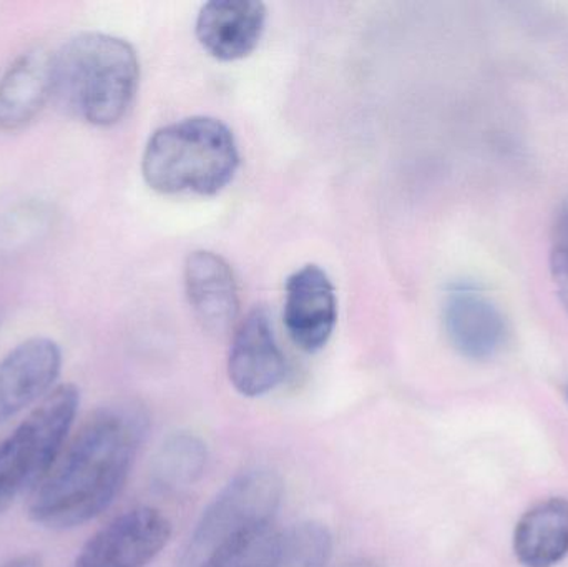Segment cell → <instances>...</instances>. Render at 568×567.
Segmentation results:
<instances>
[{
  "mask_svg": "<svg viewBox=\"0 0 568 567\" xmlns=\"http://www.w3.org/2000/svg\"><path fill=\"white\" fill-rule=\"evenodd\" d=\"M75 385H60L0 443V502L9 506L20 493L37 488L62 455L79 412Z\"/></svg>",
  "mask_w": 568,
  "mask_h": 567,
  "instance_id": "obj_4",
  "label": "cell"
},
{
  "mask_svg": "<svg viewBox=\"0 0 568 567\" xmlns=\"http://www.w3.org/2000/svg\"><path fill=\"white\" fill-rule=\"evenodd\" d=\"M229 376L236 392L248 398L273 392L286 376V358L265 308L252 310L236 328Z\"/></svg>",
  "mask_w": 568,
  "mask_h": 567,
  "instance_id": "obj_7",
  "label": "cell"
},
{
  "mask_svg": "<svg viewBox=\"0 0 568 567\" xmlns=\"http://www.w3.org/2000/svg\"><path fill=\"white\" fill-rule=\"evenodd\" d=\"M185 288L200 325L225 335L240 313L239 285L232 266L213 252H193L185 263Z\"/></svg>",
  "mask_w": 568,
  "mask_h": 567,
  "instance_id": "obj_11",
  "label": "cell"
},
{
  "mask_svg": "<svg viewBox=\"0 0 568 567\" xmlns=\"http://www.w3.org/2000/svg\"><path fill=\"white\" fill-rule=\"evenodd\" d=\"M514 553L524 567H554L568 555V499L537 503L517 523Z\"/></svg>",
  "mask_w": 568,
  "mask_h": 567,
  "instance_id": "obj_14",
  "label": "cell"
},
{
  "mask_svg": "<svg viewBox=\"0 0 568 567\" xmlns=\"http://www.w3.org/2000/svg\"><path fill=\"white\" fill-rule=\"evenodd\" d=\"M139 83V55L120 37L83 32L53 52V97L89 125L119 123L129 113Z\"/></svg>",
  "mask_w": 568,
  "mask_h": 567,
  "instance_id": "obj_2",
  "label": "cell"
},
{
  "mask_svg": "<svg viewBox=\"0 0 568 567\" xmlns=\"http://www.w3.org/2000/svg\"><path fill=\"white\" fill-rule=\"evenodd\" d=\"M209 465L205 443L192 433H175L160 446L152 466V482L165 495H176L202 479Z\"/></svg>",
  "mask_w": 568,
  "mask_h": 567,
  "instance_id": "obj_15",
  "label": "cell"
},
{
  "mask_svg": "<svg viewBox=\"0 0 568 567\" xmlns=\"http://www.w3.org/2000/svg\"><path fill=\"white\" fill-rule=\"evenodd\" d=\"M566 398H567V402H568V385H567V388H566Z\"/></svg>",
  "mask_w": 568,
  "mask_h": 567,
  "instance_id": "obj_21",
  "label": "cell"
},
{
  "mask_svg": "<svg viewBox=\"0 0 568 567\" xmlns=\"http://www.w3.org/2000/svg\"><path fill=\"white\" fill-rule=\"evenodd\" d=\"M444 328L456 352L474 362L493 360L507 342L503 312L483 293L467 286L447 295Z\"/></svg>",
  "mask_w": 568,
  "mask_h": 567,
  "instance_id": "obj_10",
  "label": "cell"
},
{
  "mask_svg": "<svg viewBox=\"0 0 568 567\" xmlns=\"http://www.w3.org/2000/svg\"><path fill=\"white\" fill-rule=\"evenodd\" d=\"M552 273L560 295L568 305V205L559 213L554 229Z\"/></svg>",
  "mask_w": 568,
  "mask_h": 567,
  "instance_id": "obj_18",
  "label": "cell"
},
{
  "mask_svg": "<svg viewBox=\"0 0 568 567\" xmlns=\"http://www.w3.org/2000/svg\"><path fill=\"white\" fill-rule=\"evenodd\" d=\"M146 432L149 416L140 406L93 413L33 489L30 519L43 528L72 529L102 515L122 492Z\"/></svg>",
  "mask_w": 568,
  "mask_h": 567,
  "instance_id": "obj_1",
  "label": "cell"
},
{
  "mask_svg": "<svg viewBox=\"0 0 568 567\" xmlns=\"http://www.w3.org/2000/svg\"><path fill=\"white\" fill-rule=\"evenodd\" d=\"M53 97V52L36 47L0 77V132L26 129Z\"/></svg>",
  "mask_w": 568,
  "mask_h": 567,
  "instance_id": "obj_12",
  "label": "cell"
},
{
  "mask_svg": "<svg viewBox=\"0 0 568 567\" xmlns=\"http://www.w3.org/2000/svg\"><path fill=\"white\" fill-rule=\"evenodd\" d=\"M333 551V536L320 523H301L280 536L272 567H326Z\"/></svg>",
  "mask_w": 568,
  "mask_h": 567,
  "instance_id": "obj_16",
  "label": "cell"
},
{
  "mask_svg": "<svg viewBox=\"0 0 568 567\" xmlns=\"http://www.w3.org/2000/svg\"><path fill=\"white\" fill-rule=\"evenodd\" d=\"M278 543L272 526L255 529L220 548L202 567H272Z\"/></svg>",
  "mask_w": 568,
  "mask_h": 567,
  "instance_id": "obj_17",
  "label": "cell"
},
{
  "mask_svg": "<svg viewBox=\"0 0 568 567\" xmlns=\"http://www.w3.org/2000/svg\"><path fill=\"white\" fill-rule=\"evenodd\" d=\"M172 535L169 519L153 508L116 516L92 536L72 567H145Z\"/></svg>",
  "mask_w": 568,
  "mask_h": 567,
  "instance_id": "obj_6",
  "label": "cell"
},
{
  "mask_svg": "<svg viewBox=\"0 0 568 567\" xmlns=\"http://www.w3.org/2000/svg\"><path fill=\"white\" fill-rule=\"evenodd\" d=\"M347 567H369V566H347Z\"/></svg>",
  "mask_w": 568,
  "mask_h": 567,
  "instance_id": "obj_22",
  "label": "cell"
},
{
  "mask_svg": "<svg viewBox=\"0 0 568 567\" xmlns=\"http://www.w3.org/2000/svg\"><path fill=\"white\" fill-rule=\"evenodd\" d=\"M62 369V350L33 336L0 360V425L47 396Z\"/></svg>",
  "mask_w": 568,
  "mask_h": 567,
  "instance_id": "obj_9",
  "label": "cell"
},
{
  "mask_svg": "<svg viewBox=\"0 0 568 567\" xmlns=\"http://www.w3.org/2000/svg\"><path fill=\"white\" fill-rule=\"evenodd\" d=\"M265 23V3L253 0H213L200 10L196 37L210 55L233 62L245 59L256 49Z\"/></svg>",
  "mask_w": 568,
  "mask_h": 567,
  "instance_id": "obj_13",
  "label": "cell"
},
{
  "mask_svg": "<svg viewBox=\"0 0 568 567\" xmlns=\"http://www.w3.org/2000/svg\"><path fill=\"white\" fill-rule=\"evenodd\" d=\"M3 567H45V565H43L39 556L27 555L12 559V561L7 563Z\"/></svg>",
  "mask_w": 568,
  "mask_h": 567,
  "instance_id": "obj_19",
  "label": "cell"
},
{
  "mask_svg": "<svg viewBox=\"0 0 568 567\" xmlns=\"http://www.w3.org/2000/svg\"><path fill=\"white\" fill-rule=\"evenodd\" d=\"M283 320L297 348L316 353L326 346L337 320L336 292L324 270L306 265L286 280Z\"/></svg>",
  "mask_w": 568,
  "mask_h": 567,
  "instance_id": "obj_8",
  "label": "cell"
},
{
  "mask_svg": "<svg viewBox=\"0 0 568 567\" xmlns=\"http://www.w3.org/2000/svg\"><path fill=\"white\" fill-rule=\"evenodd\" d=\"M3 509H7V506H6V505H3V503H2V502H0V513H2V512H3Z\"/></svg>",
  "mask_w": 568,
  "mask_h": 567,
  "instance_id": "obj_20",
  "label": "cell"
},
{
  "mask_svg": "<svg viewBox=\"0 0 568 567\" xmlns=\"http://www.w3.org/2000/svg\"><path fill=\"white\" fill-rule=\"evenodd\" d=\"M240 165L232 130L212 117H192L162 126L143 152V179L163 195L212 196L222 192Z\"/></svg>",
  "mask_w": 568,
  "mask_h": 567,
  "instance_id": "obj_3",
  "label": "cell"
},
{
  "mask_svg": "<svg viewBox=\"0 0 568 567\" xmlns=\"http://www.w3.org/2000/svg\"><path fill=\"white\" fill-rule=\"evenodd\" d=\"M282 498V478L272 469L235 476L196 523L185 555L189 565H203L233 539L272 526Z\"/></svg>",
  "mask_w": 568,
  "mask_h": 567,
  "instance_id": "obj_5",
  "label": "cell"
}]
</instances>
